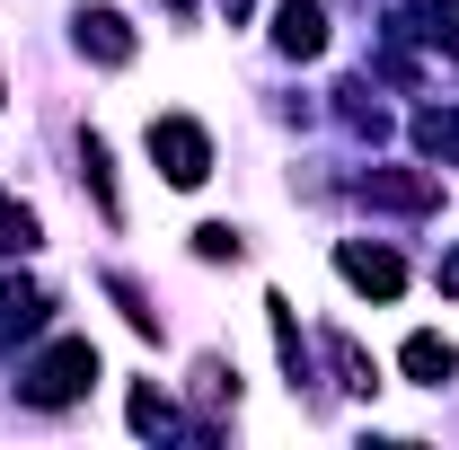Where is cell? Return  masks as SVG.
I'll list each match as a JSON object with an SVG mask.
<instances>
[{
	"mask_svg": "<svg viewBox=\"0 0 459 450\" xmlns=\"http://www.w3.org/2000/svg\"><path fill=\"white\" fill-rule=\"evenodd\" d=\"M169 9H177V18H195V0H169Z\"/></svg>",
	"mask_w": 459,
	"mask_h": 450,
	"instance_id": "22",
	"label": "cell"
},
{
	"mask_svg": "<svg viewBox=\"0 0 459 450\" xmlns=\"http://www.w3.org/2000/svg\"><path fill=\"white\" fill-rule=\"evenodd\" d=\"M36 238H45L36 212H27L18 195H0V256H36Z\"/></svg>",
	"mask_w": 459,
	"mask_h": 450,
	"instance_id": "15",
	"label": "cell"
},
{
	"mask_svg": "<svg viewBox=\"0 0 459 450\" xmlns=\"http://www.w3.org/2000/svg\"><path fill=\"white\" fill-rule=\"evenodd\" d=\"M151 160H160L169 186H204L212 177V133L195 115H151Z\"/></svg>",
	"mask_w": 459,
	"mask_h": 450,
	"instance_id": "2",
	"label": "cell"
},
{
	"mask_svg": "<svg viewBox=\"0 0 459 450\" xmlns=\"http://www.w3.org/2000/svg\"><path fill=\"white\" fill-rule=\"evenodd\" d=\"M336 274L353 282V291H371V300H398V291H406V265L389 256V247H371V238H344V247H336Z\"/></svg>",
	"mask_w": 459,
	"mask_h": 450,
	"instance_id": "5",
	"label": "cell"
},
{
	"mask_svg": "<svg viewBox=\"0 0 459 450\" xmlns=\"http://www.w3.org/2000/svg\"><path fill=\"white\" fill-rule=\"evenodd\" d=\"M221 9H230V18H247V9H256V0H221Z\"/></svg>",
	"mask_w": 459,
	"mask_h": 450,
	"instance_id": "21",
	"label": "cell"
},
{
	"mask_svg": "<svg viewBox=\"0 0 459 450\" xmlns=\"http://www.w3.org/2000/svg\"><path fill=\"white\" fill-rule=\"evenodd\" d=\"M318 353H327V371H336V389H344V397H371V389H380V362L344 336V327H327V336H318Z\"/></svg>",
	"mask_w": 459,
	"mask_h": 450,
	"instance_id": "9",
	"label": "cell"
},
{
	"mask_svg": "<svg viewBox=\"0 0 459 450\" xmlns=\"http://www.w3.org/2000/svg\"><path fill=\"white\" fill-rule=\"evenodd\" d=\"M124 415H133V433H142V442H177V433H186L177 397H169V389H151V380H142V389L124 397Z\"/></svg>",
	"mask_w": 459,
	"mask_h": 450,
	"instance_id": "10",
	"label": "cell"
},
{
	"mask_svg": "<svg viewBox=\"0 0 459 450\" xmlns=\"http://www.w3.org/2000/svg\"><path fill=\"white\" fill-rule=\"evenodd\" d=\"M353 203H371V212H442V177L433 169H362L353 177Z\"/></svg>",
	"mask_w": 459,
	"mask_h": 450,
	"instance_id": "3",
	"label": "cell"
},
{
	"mask_svg": "<svg viewBox=\"0 0 459 450\" xmlns=\"http://www.w3.org/2000/svg\"><path fill=\"white\" fill-rule=\"evenodd\" d=\"M389 36H415V45H433L442 62H459V0H424V9H398V18H389Z\"/></svg>",
	"mask_w": 459,
	"mask_h": 450,
	"instance_id": "7",
	"label": "cell"
},
{
	"mask_svg": "<svg viewBox=\"0 0 459 450\" xmlns=\"http://www.w3.org/2000/svg\"><path fill=\"white\" fill-rule=\"evenodd\" d=\"M195 256H204V265H230V256H238V229H230V221H204V229H195Z\"/></svg>",
	"mask_w": 459,
	"mask_h": 450,
	"instance_id": "19",
	"label": "cell"
},
{
	"mask_svg": "<svg viewBox=\"0 0 459 450\" xmlns=\"http://www.w3.org/2000/svg\"><path fill=\"white\" fill-rule=\"evenodd\" d=\"M195 397H204V406H238V371H230L221 353H204V362H195Z\"/></svg>",
	"mask_w": 459,
	"mask_h": 450,
	"instance_id": "18",
	"label": "cell"
},
{
	"mask_svg": "<svg viewBox=\"0 0 459 450\" xmlns=\"http://www.w3.org/2000/svg\"><path fill=\"white\" fill-rule=\"evenodd\" d=\"M398 362H406V380H415V389H442V380L459 371V353H451L442 336H406V353H398Z\"/></svg>",
	"mask_w": 459,
	"mask_h": 450,
	"instance_id": "11",
	"label": "cell"
},
{
	"mask_svg": "<svg viewBox=\"0 0 459 450\" xmlns=\"http://www.w3.org/2000/svg\"><path fill=\"white\" fill-rule=\"evenodd\" d=\"M89 380H98V344H89V336H62V344H45V353L18 371V397L45 406V415H62V406L89 397Z\"/></svg>",
	"mask_w": 459,
	"mask_h": 450,
	"instance_id": "1",
	"label": "cell"
},
{
	"mask_svg": "<svg viewBox=\"0 0 459 450\" xmlns=\"http://www.w3.org/2000/svg\"><path fill=\"white\" fill-rule=\"evenodd\" d=\"M107 300L124 309V327H133V336H160V309L142 300V282H133V274H107Z\"/></svg>",
	"mask_w": 459,
	"mask_h": 450,
	"instance_id": "16",
	"label": "cell"
},
{
	"mask_svg": "<svg viewBox=\"0 0 459 450\" xmlns=\"http://www.w3.org/2000/svg\"><path fill=\"white\" fill-rule=\"evenodd\" d=\"M415 151H424V160H459V107H424L415 115Z\"/></svg>",
	"mask_w": 459,
	"mask_h": 450,
	"instance_id": "14",
	"label": "cell"
},
{
	"mask_svg": "<svg viewBox=\"0 0 459 450\" xmlns=\"http://www.w3.org/2000/svg\"><path fill=\"white\" fill-rule=\"evenodd\" d=\"M80 177H89L98 212H107V221H124V195H115V160H107V142H98V133H80Z\"/></svg>",
	"mask_w": 459,
	"mask_h": 450,
	"instance_id": "12",
	"label": "cell"
},
{
	"mask_svg": "<svg viewBox=\"0 0 459 450\" xmlns=\"http://www.w3.org/2000/svg\"><path fill=\"white\" fill-rule=\"evenodd\" d=\"M442 291H451V300H459V247H451V256H442Z\"/></svg>",
	"mask_w": 459,
	"mask_h": 450,
	"instance_id": "20",
	"label": "cell"
},
{
	"mask_svg": "<svg viewBox=\"0 0 459 450\" xmlns=\"http://www.w3.org/2000/svg\"><path fill=\"white\" fill-rule=\"evenodd\" d=\"M274 45H283L291 62H318L327 54V0H283V9H274Z\"/></svg>",
	"mask_w": 459,
	"mask_h": 450,
	"instance_id": "6",
	"label": "cell"
},
{
	"mask_svg": "<svg viewBox=\"0 0 459 450\" xmlns=\"http://www.w3.org/2000/svg\"><path fill=\"white\" fill-rule=\"evenodd\" d=\"M45 318H54V291H45V282H27V274L0 282V353L36 344V336H45Z\"/></svg>",
	"mask_w": 459,
	"mask_h": 450,
	"instance_id": "4",
	"label": "cell"
},
{
	"mask_svg": "<svg viewBox=\"0 0 459 450\" xmlns=\"http://www.w3.org/2000/svg\"><path fill=\"white\" fill-rule=\"evenodd\" d=\"M80 54L107 62V71L133 62V27H124V9H80Z\"/></svg>",
	"mask_w": 459,
	"mask_h": 450,
	"instance_id": "8",
	"label": "cell"
},
{
	"mask_svg": "<svg viewBox=\"0 0 459 450\" xmlns=\"http://www.w3.org/2000/svg\"><path fill=\"white\" fill-rule=\"evenodd\" d=\"M0 98H9V89H0Z\"/></svg>",
	"mask_w": 459,
	"mask_h": 450,
	"instance_id": "23",
	"label": "cell"
},
{
	"mask_svg": "<svg viewBox=\"0 0 459 450\" xmlns=\"http://www.w3.org/2000/svg\"><path fill=\"white\" fill-rule=\"evenodd\" d=\"M336 98H344V124H353V133H371V142H380V133H389V115H380V98H371V80H344V89H336Z\"/></svg>",
	"mask_w": 459,
	"mask_h": 450,
	"instance_id": "17",
	"label": "cell"
},
{
	"mask_svg": "<svg viewBox=\"0 0 459 450\" xmlns=\"http://www.w3.org/2000/svg\"><path fill=\"white\" fill-rule=\"evenodd\" d=\"M265 327H274V344H283V371H291V389H300V380H309V344H300V318H291L283 291H265Z\"/></svg>",
	"mask_w": 459,
	"mask_h": 450,
	"instance_id": "13",
	"label": "cell"
}]
</instances>
